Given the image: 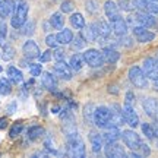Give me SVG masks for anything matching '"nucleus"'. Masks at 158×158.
Masks as SVG:
<instances>
[{
	"label": "nucleus",
	"mask_w": 158,
	"mask_h": 158,
	"mask_svg": "<svg viewBox=\"0 0 158 158\" xmlns=\"http://www.w3.org/2000/svg\"><path fill=\"white\" fill-rule=\"evenodd\" d=\"M127 23H132L133 27L142 25V27H147V28H154V27H157V19L151 13L138 10L135 15H130L127 18Z\"/></svg>",
	"instance_id": "1"
},
{
	"label": "nucleus",
	"mask_w": 158,
	"mask_h": 158,
	"mask_svg": "<svg viewBox=\"0 0 158 158\" xmlns=\"http://www.w3.org/2000/svg\"><path fill=\"white\" fill-rule=\"evenodd\" d=\"M28 12H29V6L27 2H19L16 3V7H15V12H13V16L10 19V25L13 28L19 29L22 27L23 23L27 22V16H28Z\"/></svg>",
	"instance_id": "2"
},
{
	"label": "nucleus",
	"mask_w": 158,
	"mask_h": 158,
	"mask_svg": "<svg viewBox=\"0 0 158 158\" xmlns=\"http://www.w3.org/2000/svg\"><path fill=\"white\" fill-rule=\"evenodd\" d=\"M94 123L101 129H107L110 126H113V123H111V110L106 107V106L97 107L95 113H94Z\"/></svg>",
	"instance_id": "3"
},
{
	"label": "nucleus",
	"mask_w": 158,
	"mask_h": 158,
	"mask_svg": "<svg viewBox=\"0 0 158 158\" xmlns=\"http://www.w3.org/2000/svg\"><path fill=\"white\" fill-rule=\"evenodd\" d=\"M129 81L139 89H145L148 86V78L139 66H132L129 69Z\"/></svg>",
	"instance_id": "4"
},
{
	"label": "nucleus",
	"mask_w": 158,
	"mask_h": 158,
	"mask_svg": "<svg viewBox=\"0 0 158 158\" xmlns=\"http://www.w3.org/2000/svg\"><path fill=\"white\" fill-rule=\"evenodd\" d=\"M84 60L85 63L91 66V68H100L104 64V57H102L101 51L95 50V48H89L84 53Z\"/></svg>",
	"instance_id": "5"
},
{
	"label": "nucleus",
	"mask_w": 158,
	"mask_h": 158,
	"mask_svg": "<svg viewBox=\"0 0 158 158\" xmlns=\"http://www.w3.org/2000/svg\"><path fill=\"white\" fill-rule=\"evenodd\" d=\"M122 139H123V142L126 143V147L129 148L130 151H139L142 141L136 132H133V130H130V129L124 130L123 133H122Z\"/></svg>",
	"instance_id": "6"
},
{
	"label": "nucleus",
	"mask_w": 158,
	"mask_h": 158,
	"mask_svg": "<svg viewBox=\"0 0 158 158\" xmlns=\"http://www.w3.org/2000/svg\"><path fill=\"white\" fill-rule=\"evenodd\" d=\"M142 70L147 75L148 79L155 81L158 78V60L154 57H147L143 60V64H142Z\"/></svg>",
	"instance_id": "7"
},
{
	"label": "nucleus",
	"mask_w": 158,
	"mask_h": 158,
	"mask_svg": "<svg viewBox=\"0 0 158 158\" xmlns=\"http://www.w3.org/2000/svg\"><path fill=\"white\" fill-rule=\"evenodd\" d=\"M53 75L60 79H64V81H70L72 79V69L68 63H64V60L56 62V64L53 66Z\"/></svg>",
	"instance_id": "8"
},
{
	"label": "nucleus",
	"mask_w": 158,
	"mask_h": 158,
	"mask_svg": "<svg viewBox=\"0 0 158 158\" xmlns=\"http://www.w3.org/2000/svg\"><path fill=\"white\" fill-rule=\"evenodd\" d=\"M133 5L138 10L158 15V3H155L154 0H133Z\"/></svg>",
	"instance_id": "9"
},
{
	"label": "nucleus",
	"mask_w": 158,
	"mask_h": 158,
	"mask_svg": "<svg viewBox=\"0 0 158 158\" xmlns=\"http://www.w3.org/2000/svg\"><path fill=\"white\" fill-rule=\"evenodd\" d=\"M133 35H135L136 41H139V43H149L155 38V34L151 32L149 29H147V27H142V25L133 27Z\"/></svg>",
	"instance_id": "10"
},
{
	"label": "nucleus",
	"mask_w": 158,
	"mask_h": 158,
	"mask_svg": "<svg viewBox=\"0 0 158 158\" xmlns=\"http://www.w3.org/2000/svg\"><path fill=\"white\" fill-rule=\"evenodd\" d=\"M123 110V117H124V123H127L130 127H136L139 124V116L136 114L133 106H129V104H124Z\"/></svg>",
	"instance_id": "11"
},
{
	"label": "nucleus",
	"mask_w": 158,
	"mask_h": 158,
	"mask_svg": "<svg viewBox=\"0 0 158 158\" xmlns=\"http://www.w3.org/2000/svg\"><path fill=\"white\" fill-rule=\"evenodd\" d=\"M66 149H68V155H70V157H73V158L85 157V145H84V142H82V139H78V141H75V142H69Z\"/></svg>",
	"instance_id": "12"
},
{
	"label": "nucleus",
	"mask_w": 158,
	"mask_h": 158,
	"mask_svg": "<svg viewBox=\"0 0 158 158\" xmlns=\"http://www.w3.org/2000/svg\"><path fill=\"white\" fill-rule=\"evenodd\" d=\"M22 53L23 56L27 57L28 60H32V59H38L40 54H41V51H40V47L37 45L35 41L32 40H28V41H25V44L22 47Z\"/></svg>",
	"instance_id": "13"
},
{
	"label": "nucleus",
	"mask_w": 158,
	"mask_h": 158,
	"mask_svg": "<svg viewBox=\"0 0 158 158\" xmlns=\"http://www.w3.org/2000/svg\"><path fill=\"white\" fill-rule=\"evenodd\" d=\"M142 107H143L145 113H147L149 117L158 120V101L155 100V98H152V97L145 98L143 102H142Z\"/></svg>",
	"instance_id": "14"
},
{
	"label": "nucleus",
	"mask_w": 158,
	"mask_h": 158,
	"mask_svg": "<svg viewBox=\"0 0 158 158\" xmlns=\"http://www.w3.org/2000/svg\"><path fill=\"white\" fill-rule=\"evenodd\" d=\"M104 152L108 158H124L126 157V152L124 149L120 145H117L116 142H111V143H106V148H104Z\"/></svg>",
	"instance_id": "15"
},
{
	"label": "nucleus",
	"mask_w": 158,
	"mask_h": 158,
	"mask_svg": "<svg viewBox=\"0 0 158 158\" xmlns=\"http://www.w3.org/2000/svg\"><path fill=\"white\" fill-rule=\"evenodd\" d=\"M104 13H106V16L108 18V21L110 22H113L116 19H118L120 16V13H118V6L116 2L113 0H107L106 3H104Z\"/></svg>",
	"instance_id": "16"
},
{
	"label": "nucleus",
	"mask_w": 158,
	"mask_h": 158,
	"mask_svg": "<svg viewBox=\"0 0 158 158\" xmlns=\"http://www.w3.org/2000/svg\"><path fill=\"white\" fill-rule=\"evenodd\" d=\"M15 7H16V3L13 0H0V18L5 19L13 15Z\"/></svg>",
	"instance_id": "17"
},
{
	"label": "nucleus",
	"mask_w": 158,
	"mask_h": 158,
	"mask_svg": "<svg viewBox=\"0 0 158 158\" xmlns=\"http://www.w3.org/2000/svg\"><path fill=\"white\" fill-rule=\"evenodd\" d=\"M120 138H122V133H120V130H118L117 126H110V127H107L106 132H104V135H102V139H104L106 143L117 142Z\"/></svg>",
	"instance_id": "18"
},
{
	"label": "nucleus",
	"mask_w": 158,
	"mask_h": 158,
	"mask_svg": "<svg viewBox=\"0 0 158 158\" xmlns=\"http://www.w3.org/2000/svg\"><path fill=\"white\" fill-rule=\"evenodd\" d=\"M111 29H113V32L117 37H124L127 34V22L124 21L123 18H118V19L111 22Z\"/></svg>",
	"instance_id": "19"
},
{
	"label": "nucleus",
	"mask_w": 158,
	"mask_h": 158,
	"mask_svg": "<svg viewBox=\"0 0 158 158\" xmlns=\"http://www.w3.org/2000/svg\"><path fill=\"white\" fill-rule=\"evenodd\" d=\"M41 84L44 86L47 91H51V92H54L57 89V82H56V78L53 76L51 73L48 72H44V73H41Z\"/></svg>",
	"instance_id": "20"
},
{
	"label": "nucleus",
	"mask_w": 158,
	"mask_h": 158,
	"mask_svg": "<svg viewBox=\"0 0 158 158\" xmlns=\"http://www.w3.org/2000/svg\"><path fill=\"white\" fill-rule=\"evenodd\" d=\"M81 35L84 37V40L86 43L97 41V38H98V34H97V29L94 27V23L92 25H85L84 28L81 29Z\"/></svg>",
	"instance_id": "21"
},
{
	"label": "nucleus",
	"mask_w": 158,
	"mask_h": 158,
	"mask_svg": "<svg viewBox=\"0 0 158 158\" xmlns=\"http://www.w3.org/2000/svg\"><path fill=\"white\" fill-rule=\"evenodd\" d=\"M111 123H113V126H122V124H124V117H123V110L118 107L117 104H114V106H111Z\"/></svg>",
	"instance_id": "22"
},
{
	"label": "nucleus",
	"mask_w": 158,
	"mask_h": 158,
	"mask_svg": "<svg viewBox=\"0 0 158 158\" xmlns=\"http://www.w3.org/2000/svg\"><path fill=\"white\" fill-rule=\"evenodd\" d=\"M89 142H91V148H92V151L94 152H100L102 149V136L98 133V132H89Z\"/></svg>",
	"instance_id": "23"
},
{
	"label": "nucleus",
	"mask_w": 158,
	"mask_h": 158,
	"mask_svg": "<svg viewBox=\"0 0 158 158\" xmlns=\"http://www.w3.org/2000/svg\"><path fill=\"white\" fill-rule=\"evenodd\" d=\"M94 27H95V29H97L98 37H108V35L113 32L111 23L106 22V21H97V22L94 23Z\"/></svg>",
	"instance_id": "24"
},
{
	"label": "nucleus",
	"mask_w": 158,
	"mask_h": 158,
	"mask_svg": "<svg viewBox=\"0 0 158 158\" xmlns=\"http://www.w3.org/2000/svg\"><path fill=\"white\" fill-rule=\"evenodd\" d=\"M102 57H104V62L113 64L120 59V53L117 50H114L113 47H104L102 48Z\"/></svg>",
	"instance_id": "25"
},
{
	"label": "nucleus",
	"mask_w": 158,
	"mask_h": 158,
	"mask_svg": "<svg viewBox=\"0 0 158 158\" xmlns=\"http://www.w3.org/2000/svg\"><path fill=\"white\" fill-rule=\"evenodd\" d=\"M7 78H9V81H10L12 84L18 85L23 81V75L18 68H15V66H9V68H7Z\"/></svg>",
	"instance_id": "26"
},
{
	"label": "nucleus",
	"mask_w": 158,
	"mask_h": 158,
	"mask_svg": "<svg viewBox=\"0 0 158 158\" xmlns=\"http://www.w3.org/2000/svg\"><path fill=\"white\" fill-rule=\"evenodd\" d=\"M44 135H45V130L43 129L41 126H31L28 129V139L32 142L41 139Z\"/></svg>",
	"instance_id": "27"
},
{
	"label": "nucleus",
	"mask_w": 158,
	"mask_h": 158,
	"mask_svg": "<svg viewBox=\"0 0 158 158\" xmlns=\"http://www.w3.org/2000/svg\"><path fill=\"white\" fill-rule=\"evenodd\" d=\"M57 41L59 44H70L72 40H73V32L72 29H62L57 32Z\"/></svg>",
	"instance_id": "28"
},
{
	"label": "nucleus",
	"mask_w": 158,
	"mask_h": 158,
	"mask_svg": "<svg viewBox=\"0 0 158 158\" xmlns=\"http://www.w3.org/2000/svg\"><path fill=\"white\" fill-rule=\"evenodd\" d=\"M94 113H95V107L94 104L88 102L84 107V120L86 124H92L94 123Z\"/></svg>",
	"instance_id": "29"
},
{
	"label": "nucleus",
	"mask_w": 158,
	"mask_h": 158,
	"mask_svg": "<svg viewBox=\"0 0 158 158\" xmlns=\"http://www.w3.org/2000/svg\"><path fill=\"white\" fill-rule=\"evenodd\" d=\"M84 56H79V54H73V56L70 57V60H69V66H70V69L72 70H76V72H79L81 69H82V66H84Z\"/></svg>",
	"instance_id": "30"
},
{
	"label": "nucleus",
	"mask_w": 158,
	"mask_h": 158,
	"mask_svg": "<svg viewBox=\"0 0 158 158\" xmlns=\"http://www.w3.org/2000/svg\"><path fill=\"white\" fill-rule=\"evenodd\" d=\"M50 25L53 29H63L64 25V18L62 16V13H53L50 18Z\"/></svg>",
	"instance_id": "31"
},
{
	"label": "nucleus",
	"mask_w": 158,
	"mask_h": 158,
	"mask_svg": "<svg viewBox=\"0 0 158 158\" xmlns=\"http://www.w3.org/2000/svg\"><path fill=\"white\" fill-rule=\"evenodd\" d=\"M70 23H72V27L75 29H81L85 27V18L81 15V13H72V16H70Z\"/></svg>",
	"instance_id": "32"
},
{
	"label": "nucleus",
	"mask_w": 158,
	"mask_h": 158,
	"mask_svg": "<svg viewBox=\"0 0 158 158\" xmlns=\"http://www.w3.org/2000/svg\"><path fill=\"white\" fill-rule=\"evenodd\" d=\"M15 53H16V50H15L13 45L12 44H5L3 45V51H2V57H3L5 62H10L12 59L15 57Z\"/></svg>",
	"instance_id": "33"
},
{
	"label": "nucleus",
	"mask_w": 158,
	"mask_h": 158,
	"mask_svg": "<svg viewBox=\"0 0 158 158\" xmlns=\"http://www.w3.org/2000/svg\"><path fill=\"white\" fill-rule=\"evenodd\" d=\"M12 92V85L9 78H2L0 79V95H9Z\"/></svg>",
	"instance_id": "34"
},
{
	"label": "nucleus",
	"mask_w": 158,
	"mask_h": 158,
	"mask_svg": "<svg viewBox=\"0 0 158 158\" xmlns=\"http://www.w3.org/2000/svg\"><path fill=\"white\" fill-rule=\"evenodd\" d=\"M22 130H23L22 122H15V123L12 124L10 130H9V136H10V138H16V136H19L22 133Z\"/></svg>",
	"instance_id": "35"
},
{
	"label": "nucleus",
	"mask_w": 158,
	"mask_h": 158,
	"mask_svg": "<svg viewBox=\"0 0 158 158\" xmlns=\"http://www.w3.org/2000/svg\"><path fill=\"white\" fill-rule=\"evenodd\" d=\"M19 29H21V34L22 35H32L34 34V31H35V23L32 22V21L25 22Z\"/></svg>",
	"instance_id": "36"
},
{
	"label": "nucleus",
	"mask_w": 158,
	"mask_h": 158,
	"mask_svg": "<svg viewBox=\"0 0 158 158\" xmlns=\"http://www.w3.org/2000/svg\"><path fill=\"white\" fill-rule=\"evenodd\" d=\"M85 44H86V41L84 40V37L79 34L78 37H75L73 40H72V43H70V45H72V48L73 50H82L85 47Z\"/></svg>",
	"instance_id": "37"
},
{
	"label": "nucleus",
	"mask_w": 158,
	"mask_h": 158,
	"mask_svg": "<svg viewBox=\"0 0 158 158\" xmlns=\"http://www.w3.org/2000/svg\"><path fill=\"white\" fill-rule=\"evenodd\" d=\"M142 133L147 136L149 141H152L154 138H155V133H154V129H152V124L149 123H142Z\"/></svg>",
	"instance_id": "38"
},
{
	"label": "nucleus",
	"mask_w": 158,
	"mask_h": 158,
	"mask_svg": "<svg viewBox=\"0 0 158 158\" xmlns=\"http://www.w3.org/2000/svg\"><path fill=\"white\" fill-rule=\"evenodd\" d=\"M60 10L63 13H72L75 10V2L73 0H64L60 5Z\"/></svg>",
	"instance_id": "39"
},
{
	"label": "nucleus",
	"mask_w": 158,
	"mask_h": 158,
	"mask_svg": "<svg viewBox=\"0 0 158 158\" xmlns=\"http://www.w3.org/2000/svg\"><path fill=\"white\" fill-rule=\"evenodd\" d=\"M117 6H118V9H122V10H124V12H132L135 9L133 2H130V0H118Z\"/></svg>",
	"instance_id": "40"
},
{
	"label": "nucleus",
	"mask_w": 158,
	"mask_h": 158,
	"mask_svg": "<svg viewBox=\"0 0 158 158\" xmlns=\"http://www.w3.org/2000/svg\"><path fill=\"white\" fill-rule=\"evenodd\" d=\"M45 44L48 45L50 48H56L59 45V41H57V35L56 34H48L45 37Z\"/></svg>",
	"instance_id": "41"
},
{
	"label": "nucleus",
	"mask_w": 158,
	"mask_h": 158,
	"mask_svg": "<svg viewBox=\"0 0 158 158\" xmlns=\"http://www.w3.org/2000/svg\"><path fill=\"white\" fill-rule=\"evenodd\" d=\"M29 73H31L32 78H35V76H41V73H43L41 64H37V63L31 64V66H29Z\"/></svg>",
	"instance_id": "42"
},
{
	"label": "nucleus",
	"mask_w": 158,
	"mask_h": 158,
	"mask_svg": "<svg viewBox=\"0 0 158 158\" xmlns=\"http://www.w3.org/2000/svg\"><path fill=\"white\" fill-rule=\"evenodd\" d=\"M86 10L89 13H97L98 12V3L97 0H86Z\"/></svg>",
	"instance_id": "43"
},
{
	"label": "nucleus",
	"mask_w": 158,
	"mask_h": 158,
	"mask_svg": "<svg viewBox=\"0 0 158 158\" xmlns=\"http://www.w3.org/2000/svg\"><path fill=\"white\" fill-rule=\"evenodd\" d=\"M6 35H7V25H6V22L0 18V43L5 41Z\"/></svg>",
	"instance_id": "44"
},
{
	"label": "nucleus",
	"mask_w": 158,
	"mask_h": 158,
	"mask_svg": "<svg viewBox=\"0 0 158 158\" xmlns=\"http://www.w3.org/2000/svg\"><path fill=\"white\" fill-rule=\"evenodd\" d=\"M40 62L41 63H47V62H50L51 59H53V51H50V50H45L44 53H41L40 54Z\"/></svg>",
	"instance_id": "45"
},
{
	"label": "nucleus",
	"mask_w": 158,
	"mask_h": 158,
	"mask_svg": "<svg viewBox=\"0 0 158 158\" xmlns=\"http://www.w3.org/2000/svg\"><path fill=\"white\" fill-rule=\"evenodd\" d=\"M53 59L56 60V62H62V60H64V51L62 50V48H54V51H53Z\"/></svg>",
	"instance_id": "46"
},
{
	"label": "nucleus",
	"mask_w": 158,
	"mask_h": 158,
	"mask_svg": "<svg viewBox=\"0 0 158 158\" xmlns=\"http://www.w3.org/2000/svg\"><path fill=\"white\" fill-rule=\"evenodd\" d=\"M124 104H129V106H133V104H135V94H133L132 91H129V92H126Z\"/></svg>",
	"instance_id": "47"
},
{
	"label": "nucleus",
	"mask_w": 158,
	"mask_h": 158,
	"mask_svg": "<svg viewBox=\"0 0 158 158\" xmlns=\"http://www.w3.org/2000/svg\"><path fill=\"white\" fill-rule=\"evenodd\" d=\"M139 154H141V155H149V154H151V149H149V147H148L147 143H143V142L141 143V148H139Z\"/></svg>",
	"instance_id": "48"
},
{
	"label": "nucleus",
	"mask_w": 158,
	"mask_h": 158,
	"mask_svg": "<svg viewBox=\"0 0 158 158\" xmlns=\"http://www.w3.org/2000/svg\"><path fill=\"white\" fill-rule=\"evenodd\" d=\"M6 110H7V114H13L15 111H16V102H15V101L10 102V104L7 106V108H6Z\"/></svg>",
	"instance_id": "49"
},
{
	"label": "nucleus",
	"mask_w": 158,
	"mask_h": 158,
	"mask_svg": "<svg viewBox=\"0 0 158 158\" xmlns=\"http://www.w3.org/2000/svg\"><path fill=\"white\" fill-rule=\"evenodd\" d=\"M6 126H7V118L0 117V129H6Z\"/></svg>",
	"instance_id": "50"
},
{
	"label": "nucleus",
	"mask_w": 158,
	"mask_h": 158,
	"mask_svg": "<svg viewBox=\"0 0 158 158\" xmlns=\"http://www.w3.org/2000/svg\"><path fill=\"white\" fill-rule=\"evenodd\" d=\"M152 129H154V133H155V138H158V120L154 118V123H152Z\"/></svg>",
	"instance_id": "51"
},
{
	"label": "nucleus",
	"mask_w": 158,
	"mask_h": 158,
	"mask_svg": "<svg viewBox=\"0 0 158 158\" xmlns=\"http://www.w3.org/2000/svg\"><path fill=\"white\" fill-rule=\"evenodd\" d=\"M154 89H155V91L158 92V78L155 79V81H154Z\"/></svg>",
	"instance_id": "52"
},
{
	"label": "nucleus",
	"mask_w": 158,
	"mask_h": 158,
	"mask_svg": "<svg viewBox=\"0 0 158 158\" xmlns=\"http://www.w3.org/2000/svg\"><path fill=\"white\" fill-rule=\"evenodd\" d=\"M59 110H60V107H59V106H56V107H53V113H54V114H56V113H60Z\"/></svg>",
	"instance_id": "53"
},
{
	"label": "nucleus",
	"mask_w": 158,
	"mask_h": 158,
	"mask_svg": "<svg viewBox=\"0 0 158 158\" xmlns=\"http://www.w3.org/2000/svg\"><path fill=\"white\" fill-rule=\"evenodd\" d=\"M2 70H3V69H2V66H0V73H2Z\"/></svg>",
	"instance_id": "54"
},
{
	"label": "nucleus",
	"mask_w": 158,
	"mask_h": 158,
	"mask_svg": "<svg viewBox=\"0 0 158 158\" xmlns=\"http://www.w3.org/2000/svg\"><path fill=\"white\" fill-rule=\"evenodd\" d=\"M154 2H158V0H154Z\"/></svg>",
	"instance_id": "55"
}]
</instances>
